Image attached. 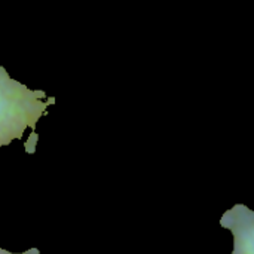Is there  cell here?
Segmentation results:
<instances>
[{
    "label": "cell",
    "mask_w": 254,
    "mask_h": 254,
    "mask_svg": "<svg viewBox=\"0 0 254 254\" xmlns=\"http://www.w3.org/2000/svg\"><path fill=\"white\" fill-rule=\"evenodd\" d=\"M54 103L45 91L28 89L0 67V147L22 138L27 129L33 131Z\"/></svg>",
    "instance_id": "6da1fadb"
},
{
    "label": "cell",
    "mask_w": 254,
    "mask_h": 254,
    "mask_svg": "<svg viewBox=\"0 0 254 254\" xmlns=\"http://www.w3.org/2000/svg\"><path fill=\"white\" fill-rule=\"evenodd\" d=\"M222 228L234 237L232 254H254V211L244 204L229 208L220 219Z\"/></svg>",
    "instance_id": "7a4b0ae2"
},
{
    "label": "cell",
    "mask_w": 254,
    "mask_h": 254,
    "mask_svg": "<svg viewBox=\"0 0 254 254\" xmlns=\"http://www.w3.org/2000/svg\"><path fill=\"white\" fill-rule=\"evenodd\" d=\"M0 254H40V252L37 249H30V250H27L24 253H10V252H6V250L0 249Z\"/></svg>",
    "instance_id": "3957f363"
}]
</instances>
